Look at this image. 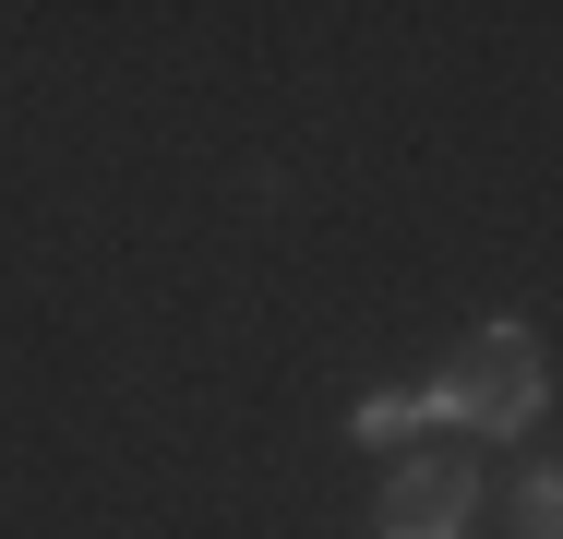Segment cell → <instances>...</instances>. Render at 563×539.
Wrapping results in <instances>:
<instances>
[{"mask_svg":"<svg viewBox=\"0 0 563 539\" xmlns=\"http://www.w3.org/2000/svg\"><path fill=\"white\" fill-rule=\"evenodd\" d=\"M479 516V455H408L396 480H384V539H455Z\"/></svg>","mask_w":563,"mask_h":539,"instance_id":"obj_2","label":"cell"},{"mask_svg":"<svg viewBox=\"0 0 563 539\" xmlns=\"http://www.w3.org/2000/svg\"><path fill=\"white\" fill-rule=\"evenodd\" d=\"M420 420H432V396H420V384H372V396L347 408V431H360V443H408Z\"/></svg>","mask_w":563,"mask_h":539,"instance_id":"obj_3","label":"cell"},{"mask_svg":"<svg viewBox=\"0 0 563 539\" xmlns=\"http://www.w3.org/2000/svg\"><path fill=\"white\" fill-rule=\"evenodd\" d=\"M516 539H563V468H540V480L516 492Z\"/></svg>","mask_w":563,"mask_h":539,"instance_id":"obj_4","label":"cell"},{"mask_svg":"<svg viewBox=\"0 0 563 539\" xmlns=\"http://www.w3.org/2000/svg\"><path fill=\"white\" fill-rule=\"evenodd\" d=\"M420 396H432V420L479 431V443H504V431H528L540 408H552V348H540L528 323H479V336L455 348Z\"/></svg>","mask_w":563,"mask_h":539,"instance_id":"obj_1","label":"cell"}]
</instances>
